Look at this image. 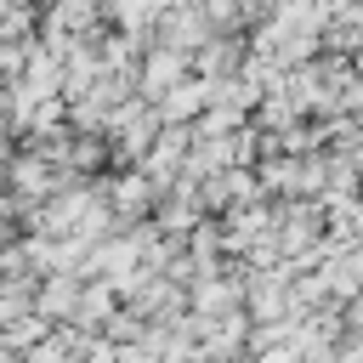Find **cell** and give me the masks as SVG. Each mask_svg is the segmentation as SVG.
<instances>
[{
  "label": "cell",
  "instance_id": "2",
  "mask_svg": "<svg viewBox=\"0 0 363 363\" xmlns=\"http://www.w3.org/2000/svg\"><path fill=\"white\" fill-rule=\"evenodd\" d=\"M159 113H164V125L210 113V79H182V85H176L170 96H159Z\"/></svg>",
  "mask_w": 363,
  "mask_h": 363
},
{
  "label": "cell",
  "instance_id": "3",
  "mask_svg": "<svg viewBox=\"0 0 363 363\" xmlns=\"http://www.w3.org/2000/svg\"><path fill=\"white\" fill-rule=\"evenodd\" d=\"M108 199H113V210H119V216H130V210H147V176H125V182H119Z\"/></svg>",
  "mask_w": 363,
  "mask_h": 363
},
{
  "label": "cell",
  "instance_id": "1",
  "mask_svg": "<svg viewBox=\"0 0 363 363\" xmlns=\"http://www.w3.org/2000/svg\"><path fill=\"white\" fill-rule=\"evenodd\" d=\"M182 74H187V57H182V51H170V45H153V51L142 57L136 85H142L147 96H170V91L182 85Z\"/></svg>",
  "mask_w": 363,
  "mask_h": 363
}]
</instances>
